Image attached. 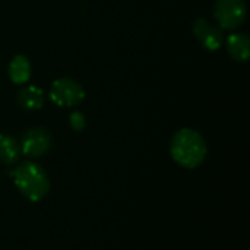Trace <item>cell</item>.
<instances>
[{
  "mask_svg": "<svg viewBox=\"0 0 250 250\" xmlns=\"http://www.w3.org/2000/svg\"><path fill=\"white\" fill-rule=\"evenodd\" d=\"M170 154L179 166L193 170L205 161L208 146L199 132L190 127H183L173 135Z\"/></svg>",
  "mask_w": 250,
  "mask_h": 250,
  "instance_id": "cell-1",
  "label": "cell"
},
{
  "mask_svg": "<svg viewBox=\"0 0 250 250\" xmlns=\"http://www.w3.org/2000/svg\"><path fill=\"white\" fill-rule=\"evenodd\" d=\"M13 183L19 193L31 202L42 201L50 192V177L45 170L34 163L23 161L12 171Z\"/></svg>",
  "mask_w": 250,
  "mask_h": 250,
  "instance_id": "cell-2",
  "label": "cell"
},
{
  "mask_svg": "<svg viewBox=\"0 0 250 250\" xmlns=\"http://www.w3.org/2000/svg\"><path fill=\"white\" fill-rule=\"evenodd\" d=\"M85 98L83 86L73 78L63 76L56 79L50 88V100L59 107H75Z\"/></svg>",
  "mask_w": 250,
  "mask_h": 250,
  "instance_id": "cell-3",
  "label": "cell"
},
{
  "mask_svg": "<svg viewBox=\"0 0 250 250\" xmlns=\"http://www.w3.org/2000/svg\"><path fill=\"white\" fill-rule=\"evenodd\" d=\"M248 7L245 0H217L214 16L221 29L234 31L246 21Z\"/></svg>",
  "mask_w": 250,
  "mask_h": 250,
  "instance_id": "cell-4",
  "label": "cell"
},
{
  "mask_svg": "<svg viewBox=\"0 0 250 250\" xmlns=\"http://www.w3.org/2000/svg\"><path fill=\"white\" fill-rule=\"evenodd\" d=\"M53 145L51 133L44 127H32L25 132L21 141V152L28 158H38L45 155Z\"/></svg>",
  "mask_w": 250,
  "mask_h": 250,
  "instance_id": "cell-5",
  "label": "cell"
},
{
  "mask_svg": "<svg viewBox=\"0 0 250 250\" xmlns=\"http://www.w3.org/2000/svg\"><path fill=\"white\" fill-rule=\"evenodd\" d=\"M193 34L201 45L208 51H217L224 44V34L220 26L211 25L207 19L199 18L193 23Z\"/></svg>",
  "mask_w": 250,
  "mask_h": 250,
  "instance_id": "cell-6",
  "label": "cell"
},
{
  "mask_svg": "<svg viewBox=\"0 0 250 250\" xmlns=\"http://www.w3.org/2000/svg\"><path fill=\"white\" fill-rule=\"evenodd\" d=\"M226 48L236 62H248L250 56V40L243 32H234L224 40Z\"/></svg>",
  "mask_w": 250,
  "mask_h": 250,
  "instance_id": "cell-7",
  "label": "cell"
},
{
  "mask_svg": "<svg viewBox=\"0 0 250 250\" xmlns=\"http://www.w3.org/2000/svg\"><path fill=\"white\" fill-rule=\"evenodd\" d=\"M7 72H9V78H10V81L13 83L22 85V83H26L31 79L32 66H31V62L28 60L26 56L16 54L10 60L9 67H7Z\"/></svg>",
  "mask_w": 250,
  "mask_h": 250,
  "instance_id": "cell-8",
  "label": "cell"
},
{
  "mask_svg": "<svg viewBox=\"0 0 250 250\" xmlns=\"http://www.w3.org/2000/svg\"><path fill=\"white\" fill-rule=\"evenodd\" d=\"M16 101L21 108H23L26 111H35L44 105V92L38 86L28 85L18 92Z\"/></svg>",
  "mask_w": 250,
  "mask_h": 250,
  "instance_id": "cell-9",
  "label": "cell"
},
{
  "mask_svg": "<svg viewBox=\"0 0 250 250\" xmlns=\"http://www.w3.org/2000/svg\"><path fill=\"white\" fill-rule=\"evenodd\" d=\"M21 155V144L13 136L0 133V163L15 164Z\"/></svg>",
  "mask_w": 250,
  "mask_h": 250,
  "instance_id": "cell-10",
  "label": "cell"
},
{
  "mask_svg": "<svg viewBox=\"0 0 250 250\" xmlns=\"http://www.w3.org/2000/svg\"><path fill=\"white\" fill-rule=\"evenodd\" d=\"M69 123H70V127L76 132H82L86 126V119L85 116L81 113V111H73L69 117Z\"/></svg>",
  "mask_w": 250,
  "mask_h": 250,
  "instance_id": "cell-11",
  "label": "cell"
}]
</instances>
